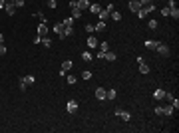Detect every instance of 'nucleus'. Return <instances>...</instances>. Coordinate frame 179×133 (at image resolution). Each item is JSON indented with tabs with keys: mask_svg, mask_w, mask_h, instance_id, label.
Here are the masks:
<instances>
[{
	"mask_svg": "<svg viewBox=\"0 0 179 133\" xmlns=\"http://www.w3.org/2000/svg\"><path fill=\"white\" fill-rule=\"evenodd\" d=\"M70 8H72V18H74V20L82 16V10L76 6V0H72V2H70Z\"/></svg>",
	"mask_w": 179,
	"mask_h": 133,
	"instance_id": "1",
	"label": "nucleus"
},
{
	"mask_svg": "<svg viewBox=\"0 0 179 133\" xmlns=\"http://www.w3.org/2000/svg\"><path fill=\"white\" fill-rule=\"evenodd\" d=\"M66 111H68V113H76V111H78V101H76V99H70L68 105H66Z\"/></svg>",
	"mask_w": 179,
	"mask_h": 133,
	"instance_id": "2",
	"label": "nucleus"
},
{
	"mask_svg": "<svg viewBox=\"0 0 179 133\" xmlns=\"http://www.w3.org/2000/svg\"><path fill=\"white\" fill-rule=\"evenodd\" d=\"M72 66H74V64H72V62H70V60H66V62H64V64H62V70H60V76H62V78H64V74H68V72H70V70H72Z\"/></svg>",
	"mask_w": 179,
	"mask_h": 133,
	"instance_id": "3",
	"label": "nucleus"
},
{
	"mask_svg": "<svg viewBox=\"0 0 179 133\" xmlns=\"http://www.w3.org/2000/svg\"><path fill=\"white\" fill-rule=\"evenodd\" d=\"M72 34H74V28H72V26H64V32H62V34H60L58 38H60V40H64V38L72 36Z\"/></svg>",
	"mask_w": 179,
	"mask_h": 133,
	"instance_id": "4",
	"label": "nucleus"
},
{
	"mask_svg": "<svg viewBox=\"0 0 179 133\" xmlns=\"http://www.w3.org/2000/svg\"><path fill=\"white\" fill-rule=\"evenodd\" d=\"M163 97H165V89L157 88L155 91H153V99H157V101H163Z\"/></svg>",
	"mask_w": 179,
	"mask_h": 133,
	"instance_id": "5",
	"label": "nucleus"
},
{
	"mask_svg": "<svg viewBox=\"0 0 179 133\" xmlns=\"http://www.w3.org/2000/svg\"><path fill=\"white\" fill-rule=\"evenodd\" d=\"M155 50H157L163 58H167V56H169V48H167L165 44H157V48H155Z\"/></svg>",
	"mask_w": 179,
	"mask_h": 133,
	"instance_id": "6",
	"label": "nucleus"
},
{
	"mask_svg": "<svg viewBox=\"0 0 179 133\" xmlns=\"http://www.w3.org/2000/svg\"><path fill=\"white\" fill-rule=\"evenodd\" d=\"M4 10H6V14H8V16H12V14L16 12V4H14V2H6Z\"/></svg>",
	"mask_w": 179,
	"mask_h": 133,
	"instance_id": "7",
	"label": "nucleus"
},
{
	"mask_svg": "<svg viewBox=\"0 0 179 133\" xmlns=\"http://www.w3.org/2000/svg\"><path fill=\"white\" fill-rule=\"evenodd\" d=\"M76 6L84 12V10H88L90 8V0H76Z\"/></svg>",
	"mask_w": 179,
	"mask_h": 133,
	"instance_id": "8",
	"label": "nucleus"
},
{
	"mask_svg": "<svg viewBox=\"0 0 179 133\" xmlns=\"http://www.w3.org/2000/svg\"><path fill=\"white\" fill-rule=\"evenodd\" d=\"M38 36H42V38L48 36V24H42V22H40V26H38Z\"/></svg>",
	"mask_w": 179,
	"mask_h": 133,
	"instance_id": "9",
	"label": "nucleus"
},
{
	"mask_svg": "<svg viewBox=\"0 0 179 133\" xmlns=\"http://www.w3.org/2000/svg\"><path fill=\"white\" fill-rule=\"evenodd\" d=\"M116 97H118V91H116L114 88H112V89H108V91H106V99H110V101H114Z\"/></svg>",
	"mask_w": 179,
	"mask_h": 133,
	"instance_id": "10",
	"label": "nucleus"
},
{
	"mask_svg": "<svg viewBox=\"0 0 179 133\" xmlns=\"http://www.w3.org/2000/svg\"><path fill=\"white\" fill-rule=\"evenodd\" d=\"M20 82H24L26 86H32V84L36 82V78H34V76H24V78H20Z\"/></svg>",
	"mask_w": 179,
	"mask_h": 133,
	"instance_id": "11",
	"label": "nucleus"
},
{
	"mask_svg": "<svg viewBox=\"0 0 179 133\" xmlns=\"http://www.w3.org/2000/svg\"><path fill=\"white\" fill-rule=\"evenodd\" d=\"M88 10L92 12V14H96V16H98V14H100V10H102V6H100V4L96 2V4H90V8H88Z\"/></svg>",
	"mask_w": 179,
	"mask_h": 133,
	"instance_id": "12",
	"label": "nucleus"
},
{
	"mask_svg": "<svg viewBox=\"0 0 179 133\" xmlns=\"http://www.w3.org/2000/svg\"><path fill=\"white\" fill-rule=\"evenodd\" d=\"M106 91H108V89L98 88V89H96V99H106Z\"/></svg>",
	"mask_w": 179,
	"mask_h": 133,
	"instance_id": "13",
	"label": "nucleus"
},
{
	"mask_svg": "<svg viewBox=\"0 0 179 133\" xmlns=\"http://www.w3.org/2000/svg\"><path fill=\"white\" fill-rule=\"evenodd\" d=\"M139 8H141V4H139V0H132V2H130V10H132V12H137Z\"/></svg>",
	"mask_w": 179,
	"mask_h": 133,
	"instance_id": "14",
	"label": "nucleus"
},
{
	"mask_svg": "<svg viewBox=\"0 0 179 133\" xmlns=\"http://www.w3.org/2000/svg\"><path fill=\"white\" fill-rule=\"evenodd\" d=\"M104 30H106V22H104V20H100V22L94 26V32H104Z\"/></svg>",
	"mask_w": 179,
	"mask_h": 133,
	"instance_id": "15",
	"label": "nucleus"
},
{
	"mask_svg": "<svg viewBox=\"0 0 179 133\" xmlns=\"http://www.w3.org/2000/svg\"><path fill=\"white\" fill-rule=\"evenodd\" d=\"M139 74H143V76H147V74H149V66H147L145 62H141V64H139Z\"/></svg>",
	"mask_w": 179,
	"mask_h": 133,
	"instance_id": "16",
	"label": "nucleus"
},
{
	"mask_svg": "<svg viewBox=\"0 0 179 133\" xmlns=\"http://www.w3.org/2000/svg\"><path fill=\"white\" fill-rule=\"evenodd\" d=\"M116 58H118V56H116L114 52H110V50H108L106 56H104V60H108V62H116Z\"/></svg>",
	"mask_w": 179,
	"mask_h": 133,
	"instance_id": "17",
	"label": "nucleus"
},
{
	"mask_svg": "<svg viewBox=\"0 0 179 133\" xmlns=\"http://www.w3.org/2000/svg\"><path fill=\"white\" fill-rule=\"evenodd\" d=\"M98 44H100V42L96 40V36H90L88 38V48H98Z\"/></svg>",
	"mask_w": 179,
	"mask_h": 133,
	"instance_id": "18",
	"label": "nucleus"
},
{
	"mask_svg": "<svg viewBox=\"0 0 179 133\" xmlns=\"http://www.w3.org/2000/svg\"><path fill=\"white\" fill-rule=\"evenodd\" d=\"M141 10H143L145 14H151V12L155 10V4H147V6H141Z\"/></svg>",
	"mask_w": 179,
	"mask_h": 133,
	"instance_id": "19",
	"label": "nucleus"
},
{
	"mask_svg": "<svg viewBox=\"0 0 179 133\" xmlns=\"http://www.w3.org/2000/svg\"><path fill=\"white\" fill-rule=\"evenodd\" d=\"M98 18H100V20H104V22H106V20H108V18H110V12H108V10H100V14H98Z\"/></svg>",
	"mask_w": 179,
	"mask_h": 133,
	"instance_id": "20",
	"label": "nucleus"
},
{
	"mask_svg": "<svg viewBox=\"0 0 179 133\" xmlns=\"http://www.w3.org/2000/svg\"><path fill=\"white\" fill-rule=\"evenodd\" d=\"M54 32H56V34L60 36V34L64 32V24H62V22H58V24H54Z\"/></svg>",
	"mask_w": 179,
	"mask_h": 133,
	"instance_id": "21",
	"label": "nucleus"
},
{
	"mask_svg": "<svg viewBox=\"0 0 179 133\" xmlns=\"http://www.w3.org/2000/svg\"><path fill=\"white\" fill-rule=\"evenodd\" d=\"M169 16L175 18V20L179 18V8H177V6H175V8H169Z\"/></svg>",
	"mask_w": 179,
	"mask_h": 133,
	"instance_id": "22",
	"label": "nucleus"
},
{
	"mask_svg": "<svg viewBox=\"0 0 179 133\" xmlns=\"http://www.w3.org/2000/svg\"><path fill=\"white\" fill-rule=\"evenodd\" d=\"M157 44H159V42H155V40H147V42H145V48H149V50H155V48H157Z\"/></svg>",
	"mask_w": 179,
	"mask_h": 133,
	"instance_id": "23",
	"label": "nucleus"
},
{
	"mask_svg": "<svg viewBox=\"0 0 179 133\" xmlns=\"http://www.w3.org/2000/svg\"><path fill=\"white\" fill-rule=\"evenodd\" d=\"M173 111H175V109H173V105H171V103H169V105H165V107H163V115H171V113H173Z\"/></svg>",
	"mask_w": 179,
	"mask_h": 133,
	"instance_id": "24",
	"label": "nucleus"
},
{
	"mask_svg": "<svg viewBox=\"0 0 179 133\" xmlns=\"http://www.w3.org/2000/svg\"><path fill=\"white\" fill-rule=\"evenodd\" d=\"M120 117H122V119H126V121H130V119H132V113H130V111H124V109H122V111H120Z\"/></svg>",
	"mask_w": 179,
	"mask_h": 133,
	"instance_id": "25",
	"label": "nucleus"
},
{
	"mask_svg": "<svg viewBox=\"0 0 179 133\" xmlns=\"http://www.w3.org/2000/svg\"><path fill=\"white\" fill-rule=\"evenodd\" d=\"M110 16H112V20H114V22H120V20H122V14H120V12H116V10H114Z\"/></svg>",
	"mask_w": 179,
	"mask_h": 133,
	"instance_id": "26",
	"label": "nucleus"
},
{
	"mask_svg": "<svg viewBox=\"0 0 179 133\" xmlns=\"http://www.w3.org/2000/svg\"><path fill=\"white\" fill-rule=\"evenodd\" d=\"M36 16H38V20H40L42 24H48V18H46V16H44V14H42V12H40V10L36 12Z\"/></svg>",
	"mask_w": 179,
	"mask_h": 133,
	"instance_id": "27",
	"label": "nucleus"
},
{
	"mask_svg": "<svg viewBox=\"0 0 179 133\" xmlns=\"http://www.w3.org/2000/svg\"><path fill=\"white\" fill-rule=\"evenodd\" d=\"M82 60H84V62H92V60H94V58H92V52H84V54H82Z\"/></svg>",
	"mask_w": 179,
	"mask_h": 133,
	"instance_id": "28",
	"label": "nucleus"
},
{
	"mask_svg": "<svg viewBox=\"0 0 179 133\" xmlns=\"http://www.w3.org/2000/svg\"><path fill=\"white\" fill-rule=\"evenodd\" d=\"M98 48H100V52H108V50H110V44H108V42H102V44H98Z\"/></svg>",
	"mask_w": 179,
	"mask_h": 133,
	"instance_id": "29",
	"label": "nucleus"
},
{
	"mask_svg": "<svg viewBox=\"0 0 179 133\" xmlns=\"http://www.w3.org/2000/svg\"><path fill=\"white\" fill-rule=\"evenodd\" d=\"M163 99H165L167 103H171V101L175 99V95H173V93H169V91H165V97H163Z\"/></svg>",
	"mask_w": 179,
	"mask_h": 133,
	"instance_id": "30",
	"label": "nucleus"
},
{
	"mask_svg": "<svg viewBox=\"0 0 179 133\" xmlns=\"http://www.w3.org/2000/svg\"><path fill=\"white\" fill-rule=\"evenodd\" d=\"M147 28H149V30H155V28H157V20H149V22H147Z\"/></svg>",
	"mask_w": 179,
	"mask_h": 133,
	"instance_id": "31",
	"label": "nucleus"
},
{
	"mask_svg": "<svg viewBox=\"0 0 179 133\" xmlns=\"http://www.w3.org/2000/svg\"><path fill=\"white\" fill-rule=\"evenodd\" d=\"M66 82H68L70 86H74V84L78 82V78H76V76H68V78H66Z\"/></svg>",
	"mask_w": 179,
	"mask_h": 133,
	"instance_id": "32",
	"label": "nucleus"
},
{
	"mask_svg": "<svg viewBox=\"0 0 179 133\" xmlns=\"http://www.w3.org/2000/svg\"><path fill=\"white\" fill-rule=\"evenodd\" d=\"M64 26H74V18H72V16H68V18L64 20Z\"/></svg>",
	"mask_w": 179,
	"mask_h": 133,
	"instance_id": "33",
	"label": "nucleus"
},
{
	"mask_svg": "<svg viewBox=\"0 0 179 133\" xmlns=\"http://www.w3.org/2000/svg\"><path fill=\"white\" fill-rule=\"evenodd\" d=\"M42 44H44L46 48H50V46H52V40H50L48 36H44V38H42Z\"/></svg>",
	"mask_w": 179,
	"mask_h": 133,
	"instance_id": "34",
	"label": "nucleus"
},
{
	"mask_svg": "<svg viewBox=\"0 0 179 133\" xmlns=\"http://www.w3.org/2000/svg\"><path fill=\"white\" fill-rule=\"evenodd\" d=\"M135 14H137V18H141V20H143V18H145V16H147V14H145V12H143V10H141V8H139V10H137V12H135Z\"/></svg>",
	"mask_w": 179,
	"mask_h": 133,
	"instance_id": "35",
	"label": "nucleus"
},
{
	"mask_svg": "<svg viewBox=\"0 0 179 133\" xmlns=\"http://www.w3.org/2000/svg\"><path fill=\"white\" fill-rule=\"evenodd\" d=\"M171 105H173V109H175V111H177V109H179V99H177V97H175V99L171 101Z\"/></svg>",
	"mask_w": 179,
	"mask_h": 133,
	"instance_id": "36",
	"label": "nucleus"
},
{
	"mask_svg": "<svg viewBox=\"0 0 179 133\" xmlns=\"http://www.w3.org/2000/svg\"><path fill=\"white\" fill-rule=\"evenodd\" d=\"M175 6H177V0H169L167 2V8H175Z\"/></svg>",
	"mask_w": 179,
	"mask_h": 133,
	"instance_id": "37",
	"label": "nucleus"
},
{
	"mask_svg": "<svg viewBox=\"0 0 179 133\" xmlns=\"http://www.w3.org/2000/svg\"><path fill=\"white\" fill-rule=\"evenodd\" d=\"M153 111H155V113H157V115H163V107H161V105H157V107H155V109H153Z\"/></svg>",
	"mask_w": 179,
	"mask_h": 133,
	"instance_id": "38",
	"label": "nucleus"
},
{
	"mask_svg": "<svg viewBox=\"0 0 179 133\" xmlns=\"http://www.w3.org/2000/svg\"><path fill=\"white\" fill-rule=\"evenodd\" d=\"M14 4H16V8H22L26 2H24V0H14Z\"/></svg>",
	"mask_w": 179,
	"mask_h": 133,
	"instance_id": "39",
	"label": "nucleus"
},
{
	"mask_svg": "<svg viewBox=\"0 0 179 133\" xmlns=\"http://www.w3.org/2000/svg\"><path fill=\"white\" fill-rule=\"evenodd\" d=\"M82 78H84V80H90V78H92V72H88V70H86V72L82 74Z\"/></svg>",
	"mask_w": 179,
	"mask_h": 133,
	"instance_id": "40",
	"label": "nucleus"
},
{
	"mask_svg": "<svg viewBox=\"0 0 179 133\" xmlns=\"http://www.w3.org/2000/svg\"><path fill=\"white\" fill-rule=\"evenodd\" d=\"M34 44H42V36L36 34V36H34Z\"/></svg>",
	"mask_w": 179,
	"mask_h": 133,
	"instance_id": "41",
	"label": "nucleus"
},
{
	"mask_svg": "<svg viewBox=\"0 0 179 133\" xmlns=\"http://www.w3.org/2000/svg\"><path fill=\"white\" fill-rule=\"evenodd\" d=\"M141 6H147V4H153V0H139Z\"/></svg>",
	"mask_w": 179,
	"mask_h": 133,
	"instance_id": "42",
	"label": "nucleus"
},
{
	"mask_svg": "<svg viewBox=\"0 0 179 133\" xmlns=\"http://www.w3.org/2000/svg\"><path fill=\"white\" fill-rule=\"evenodd\" d=\"M86 32H90V34L94 32V24H86Z\"/></svg>",
	"mask_w": 179,
	"mask_h": 133,
	"instance_id": "43",
	"label": "nucleus"
},
{
	"mask_svg": "<svg viewBox=\"0 0 179 133\" xmlns=\"http://www.w3.org/2000/svg\"><path fill=\"white\" fill-rule=\"evenodd\" d=\"M161 14H163V16H169V8H167V6H165V8H161Z\"/></svg>",
	"mask_w": 179,
	"mask_h": 133,
	"instance_id": "44",
	"label": "nucleus"
},
{
	"mask_svg": "<svg viewBox=\"0 0 179 133\" xmlns=\"http://www.w3.org/2000/svg\"><path fill=\"white\" fill-rule=\"evenodd\" d=\"M4 54H6V46L0 44V56H4Z\"/></svg>",
	"mask_w": 179,
	"mask_h": 133,
	"instance_id": "45",
	"label": "nucleus"
},
{
	"mask_svg": "<svg viewBox=\"0 0 179 133\" xmlns=\"http://www.w3.org/2000/svg\"><path fill=\"white\" fill-rule=\"evenodd\" d=\"M48 6L50 8H56V0H48Z\"/></svg>",
	"mask_w": 179,
	"mask_h": 133,
	"instance_id": "46",
	"label": "nucleus"
},
{
	"mask_svg": "<svg viewBox=\"0 0 179 133\" xmlns=\"http://www.w3.org/2000/svg\"><path fill=\"white\" fill-rule=\"evenodd\" d=\"M26 88H28V86H26L24 82H20V91H26Z\"/></svg>",
	"mask_w": 179,
	"mask_h": 133,
	"instance_id": "47",
	"label": "nucleus"
},
{
	"mask_svg": "<svg viewBox=\"0 0 179 133\" xmlns=\"http://www.w3.org/2000/svg\"><path fill=\"white\" fill-rule=\"evenodd\" d=\"M4 6H6V0H0V10H4Z\"/></svg>",
	"mask_w": 179,
	"mask_h": 133,
	"instance_id": "48",
	"label": "nucleus"
},
{
	"mask_svg": "<svg viewBox=\"0 0 179 133\" xmlns=\"http://www.w3.org/2000/svg\"><path fill=\"white\" fill-rule=\"evenodd\" d=\"M0 44H4V34H0Z\"/></svg>",
	"mask_w": 179,
	"mask_h": 133,
	"instance_id": "49",
	"label": "nucleus"
},
{
	"mask_svg": "<svg viewBox=\"0 0 179 133\" xmlns=\"http://www.w3.org/2000/svg\"><path fill=\"white\" fill-rule=\"evenodd\" d=\"M6 2H14V0H6Z\"/></svg>",
	"mask_w": 179,
	"mask_h": 133,
	"instance_id": "50",
	"label": "nucleus"
}]
</instances>
